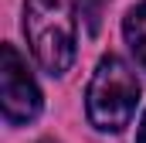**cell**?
I'll return each instance as SVG.
<instances>
[{
	"label": "cell",
	"mask_w": 146,
	"mask_h": 143,
	"mask_svg": "<svg viewBox=\"0 0 146 143\" xmlns=\"http://www.w3.org/2000/svg\"><path fill=\"white\" fill-rule=\"evenodd\" d=\"M0 106L10 126H27L41 112V89L14 44L0 48Z\"/></svg>",
	"instance_id": "3957f363"
},
{
	"label": "cell",
	"mask_w": 146,
	"mask_h": 143,
	"mask_svg": "<svg viewBox=\"0 0 146 143\" xmlns=\"http://www.w3.org/2000/svg\"><path fill=\"white\" fill-rule=\"evenodd\" d=\"M136 143H146V112H143V119H139V130H136Z\"/></svg>",
	"instance_id": "5b68a950"
},
{
	"label": "cell",
	"mask_w": 146,
	"mask_h": 143,
	"mask_svg": "<svg viewBox=\"0 0 146 143\" xmlns=\"http://www.w3.org/2000/svg\"><path fill=\"white\" fill-rule=\"evenodd\" d=\"M41 143H54V140H41Z\"/></svg>",
	"instance_id": "8992f818"
},
{
	"label": "cell",
	"mask_w": 146,
	"mask_h": 143,
	"mask_svg": "<svg viewBox=\"0 0 146 143\" xmlns=\"http://www.w3.org/2000/svg\"><path fill=\"white\" fill-rule=\"evenodd\" d=\"M139 78L119 55H106L85 89V112L99 133H122L139 106Z\"/></svg>",
	"instance_id": "7a4b0ae2"
},
{
	"label": "cell",
	"mask_w": 146,
	"mask_h": 143,
	"mask_svg": "<svg viewBox=\"0 0 146 143\" xmlns=\"http://www.w3.org/2000/svg\"><path fill=\"white\" fill-rule=\"evenodd\" d=\"M82 17L95 27L99 0H24V34L37 65L48 75H65L78 55Z\"/></svg>",
	"instance_id": "6da1fadb"
},
{
	"label": "cell",
	"mask_w": 146,
	"mask_h": 143,
	"mask_svg": "<svg viewBox=\"0 0 146 143\" xmlns=\"http://www.w3.org/2000/svg\"><path fill=\"white\" fill-rule=\"evenodd\" d=\"M122 34H126L129 51L136 55V61L146 68V0L136 3V7L126 14V21H122Z\"/></svg>",
	"instance_id": "277c9868"
}]
</instances>
